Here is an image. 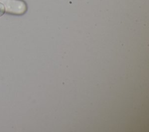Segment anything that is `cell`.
Returning <instances> with one entry per match:
<instances>
[{"label":"cell","mask_w":149,"mask_h":132,"mask_svg":"<svg viewBox=\"0 0 149 132\" xmlns=\"http://www.w3.org/2000/svg\"><path fill=\"white\" fill-rule=\"evenodd\" d=\"M5 9V13L15 15H22L27 10L26 3L23 0H0Z\"/></svg>","instance_id":"cell-1"},{"label":"cell","mask_w":149,"mask_h":132,"mask_svg":"<svg viewBox=\"0 0 149 132\" xmlns=\"http://www.w3.org/2000/svg\"><path fill=\"white\" fill-rule=\"evenodd\" d=\"M5 13V9L3 5L0 3V17L3 16Z\"/></svg>","instance_id":"cell-2"}]
</instances>
